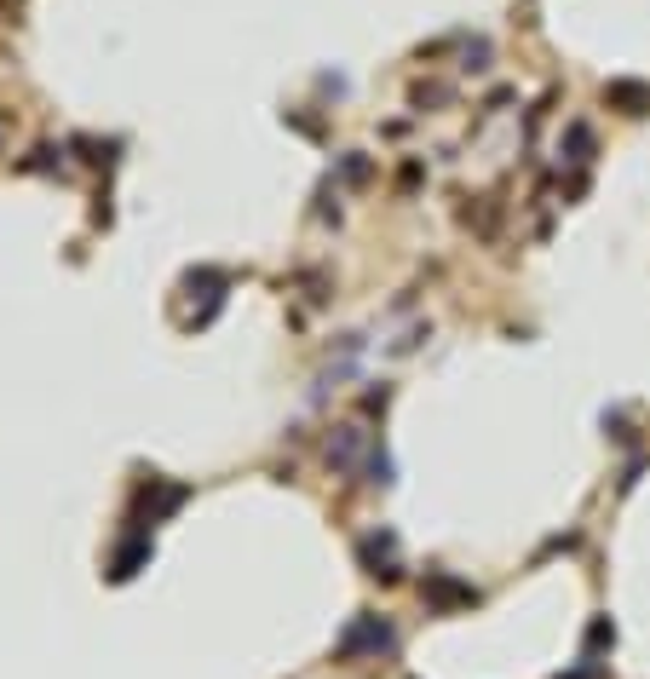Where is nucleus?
Masks as SVG:
<instances>
[{
    "mask_svg": "<svg viewBox=\"0 0 650 679\" xmlns=\"http://www.w3.org/2000/svg\"><path fill=\"white\" fill-rule=\"evenodd\" d=\"M604 104H616L622 116H645V110H650V87H645V81H610V87H604Z\"/></svg>",
    "mask_w": 650,
    "mask_h": 679,
    "instance_id": "nucleus-1",
    "label": "nucleus"
},
{
    "mask_svg": "<svg viewBox=\"0 0 650 679\" xmlns=\"http://www.w3.org/2000/svg\"><path fill=\"white\" fill-rule=\"evenodd\" d=\"M363 645H369V651H392V628H386V622H380V616H369V622H357V628L346 633V645H340V651H363Z\"/></svg>",
    "mask_w": 650,
    "mask_h": 679,
    "instance_id": "nucleus-2",
    "label": "nucleus"
}]
</instances>
